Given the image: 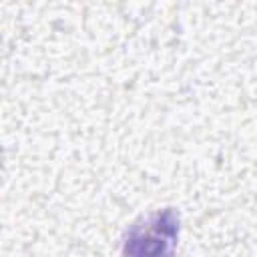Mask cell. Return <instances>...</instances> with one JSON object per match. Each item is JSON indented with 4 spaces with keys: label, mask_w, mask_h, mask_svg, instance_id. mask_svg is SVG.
Segmentation results:
<instances>
[{
    "label": "cell",
    "mask_w": 257,
    "mask_h": 257,
    "mask_svg": "<svg viewBox=\"0 0 257 257\" xmlns=\"http://www.w3.org/2000/svg\"><path fill=\"white\" fill-rule=\"evenodd\" d=\"M181 221L173 207L135 221L122 241V257H173Z\"/></svg>",
    "instance_id": "6da1fadb"
}]
</instances>
